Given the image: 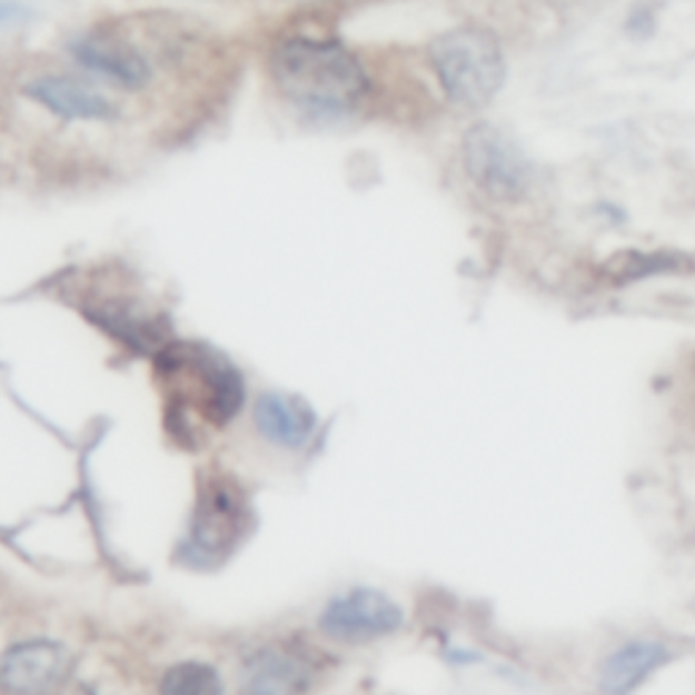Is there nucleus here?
<instances>
[{"mask_svg": "<svg viewBox=\"0 0 695 695\" xmlns=\"http://www.w3.org/2000/svg\"><path fill=\"white\" fill-rule=\"evenodd\" d=\"M71 54L85 69L101 73L126 90H141L152 79V66L131 41L107 30H93L71 41Z\"/></svg>", "mask_w": 695, "mask_h": 695, "instance_id": "obj_7", "label": "nucleus"}, {"mask_svg": "<svg viewBox=\"0 0 695 695\" xmlns=\"http://www.w3.org/2000/svg\"><path fill=\"white\" fill-rule=\"evenodd\" d=\"M463 150L467 175L492 199L519 201L530 190V163L500 128L478 122L465 133Z\"/></svg>", "mask_w": 695, "mask_h": 695, "instance_id": "obj_5", "label": "nucleus"}, {"mask_svg": "<svg viewBox=\"0 0 695 695\" xmlns=\"http://www.w3.org/2000/svg\"><path fill=\"white\" fill-rule=\"evenodd\" d=\"M156 370L166 395V424L182 443H190L199 427H226L245 403L237 367L201 342H166Z\"/></svg>", "mask_w": 695, "mask_h": 695, "instance_id": "obj_1", "label": "nucleus"}, {"mask_svg": "<svg viewBox=\"0 0 695 695\" xmlns=\"http://www.w3.org/2000/svg\"><path fill=\"white\" fill-rule=\"evenodd\" d=\"M33 20V9L22 0H0V28H14Z\"/></svg>", "mask_w": 695, "mask_h": 695, "instance_id": "obj_14", "label": "nucleus"}, {"mask_svg": "<svg viewBox=\"0 0 695 695\" xmlns=\"http://www.w3.org/2000/svg\"><path fill=\"white\" fill-rule=\"evenodd\" d=\"M312 685L310 663L288 649H261L242 668V687L258 695L301 693Z\"/></svg>", "mask_w": 695, "mask_h": 695, "instance_id": "obj_11", "label": "nucleus"}, {"mask_svg": "<svg viewBox=\"0 0 695 695\" xmlns=\"http://www.w3.org/2000/svg\"><path fill=\"white\" fill-rule=\"evenodd\" d=\"M627 30L633 36H638V39H647L652 30H655V11L649 6H636L633 14L627 17Z\"/></svg>", "mask_w": 695, "mask_h": 695, "instance_id": "obj_15", "label": "nucleus"}, {"mask_svg": "<svg viewBox=\"0 0 695 695\" xmlns=\"http://www.w3.org/2000/svg\"><path fill=\"white\" fill-rule=\"evenodd\" d=\"M443 90L457 107H487L506 79L500 41L484 28H454L429 44Z\"/></svg>", "mask_w": 695, "mask_h": 695, "instance_id": "obj_3", "label": "nucleus"}, {"mask_svg": "<svg viewBox=\"0 0 695 695\" xmlns=\"http://www.w3.org/2000/svg\"><path fill=\"white\" fill-rule=\"evenodd\" d=\"M668 661H672V652L657 642L625 644L600 663V691L614 695L636 691Z\"/></svg>", "mask_w": 695, "mask_h": 695, "instance_id": "obj_12", "label": "nucleus"}, {"mask_svg": "<svg viewBox=\"0 0 695 695\" xmlns=\"http://www.w3.org/2000/svg\"><path fill=\"white\" fill-rule=\"evenodd\" d=\"M248 530L250 506L245 492L229 476H207L182 540V559L193 568H215L231 557Z\"/></svg>", "mask_w": 695, "mask_h": 695, "instance_id": "obj_4", "label": "nucleus"}, {"mask_svg": "<svg viewBox=\"0 0 695 695\" xmlns=\"http://www.w3.org/2000/svg\"><path fill=\"white\" fill-rule=\"evenodd\" d=\"M24 93L66 120L107 122L117 117V107L107 96L71 77H39L24 85Z\"/></svg>", "mask_w": 695, "mask_h": 695, "instance_id": "obj_10", "label": "nucleus"}, {"mask_svg": "<svg viewBox=\"0 0 695 695\" xmlns=\"http://www.w3.org/2000/svg\"><path fill=\"white\" fill-rule=\"evenodd\" d=\"M405 614L389 595L356 587L326 606L321 631L337 642H370L403 627Z\"/></svg>", "mask_w": 695, "mask_h": 695, "instance_id": "obj_6", "label": "nucleus"}, {"mask_svg": "<svg viewBox=\"0 0 695 695\" xmlns=\"http://www.w3.org/2000/svg\"><path fill=\"white\" fill-rule=\"evenodd\" d=\"M272 79L288 103L318 117L354 112L370 93L367 69L348 47L307 36L275 47Z\"/></svg>", "mask_w": 695, "mask_h": 695, "instance_id": "obj_2", "label": "nucleus"}, {"mask_svg": "<svg viewBox=\"0 0 695 695\" xmlns=\"http://www.w3.org/2000/svg\"><path fill=\"white\" fill-rule=\"evenodd\" d=\"M71 672V652L54 642L17 644L0 661V687L17 693L54 691Z\"/></svg>", "mask_w": 695, "mask_h": 695, "instance_id": "obj_8", "label": "nucleus"}, {"mask_svg": "<svg viewBox=\"0 0 695 695\" xmlns=\"http://www.w3.org/2000/svg\"><path fill=\"white\" fill-rule=\"evenodd\" d=\"M256 429L269 443L280 448H305L312 440L318 427L316 410L301 397L282 395V391H267L254 405Z\"/></svg>", "mask_w": 695, "mask_h": 695, "instance_id": "obj_9", "label": "nucleus"}, {"mask_svg": "<svg viewBox=\"0 0 695 695\" xmlns=\"http://www.w3.org/2000/svg\"><path fill=\"white\" fill-rule=\"evenodd\" d=\"M161 691L171 695H212L220 693L218 674L201 663H180L163 676Z\"/></svg>", "mask_w": 695, "mask_h": 695, "instance_id": "obj_13", "label": "nucleus"}]
</instances>
